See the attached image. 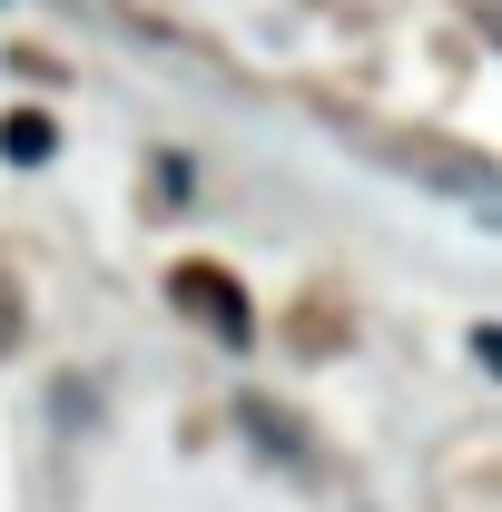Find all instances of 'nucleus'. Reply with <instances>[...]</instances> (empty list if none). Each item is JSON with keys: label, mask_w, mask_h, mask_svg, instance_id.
Returning <instances> with one entry per match:
<instances>
[{"label": "nucleus", "mask_w": 502, "mask_h": 512, "mask_svg": "<svg viewBox=\"0 0 502 512\" xmlns=\"http://www.w3.org/2000/svg\"><path fill=\"white\" fill-rule=\"evenodd\" d=\"M178 306L217 325V345H247V306H237V286L227 276H207V266H178Z\"/></svg>", "instance_id": "1"}, {"label": "nucleus", "mask_w": 502, "mask_h": 512, "mask_svg": "<svg viewBox=\"0 0 502 512\" xmlns=\"http://www.w3.org/2000/svg\"><path fill=\"white\" fill-rule=\"evenodd\" d=\"M50 148H60V128L40 119V109H10V119H0V158H10V168H40Z\"/></svg>", "instance_id": "2"}, {"label": "nucleus", "mask_w": 502, "mask_h": 512, "mask_svg": "<svg viewBox=\"0 0 502 512\" xmlns=\"http://www.w3.org/2000/svg\"><path fill=\"white\" fill-rule=\"evenodd\" d=\"M10 345H20V296L0 286V355H10Z\"/></svg>", "instance_id": "3"}]
</instances>
